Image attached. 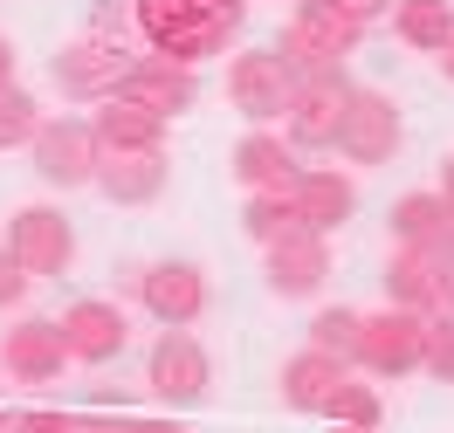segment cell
Here are the masks:
<instances>
[{
	"instance_id": "27",
	"label": "cell",
	"mask_w": 454,
	"mask_h": 433,
	"mask_svg": "<svg viewBox=\"0 0 454 433\" xmlns=\"http://www.w3.org/2000/svg\"><path fill=\"white\" fill-rule=\"evenodd\" d=\"M420 372H427V378H441V385H454V310L427 317V351H420Z\"/></svg>"
},
{
	"instance_id": "22",
	"label": "cell",
	"mask_w": 454,
	"mask_h": 433,
	"mask_svg": "<svg viewBox=\"0 0 454 433\" xmlns=\"http://www.w3.org/2000/svg\"><path fill=\"white\" fill-rule=\"evenodd\" d=\"M393 241L399 248H448L454 241V206L427 186V193H399L393 200Z\"/></svg>"
},
{
	"instance_id": "34",
	"label": "cell",
	"mask_w": 454,
	"mask_h": 433,
	"mask_svg": "<svg viewBox=\"0 0 454 433\" xmlns=\"http://www.w3.org/2000/svg\"><path fill=\"white\" fill-rule=\"evenodd\" d=\"M131 433H186V427H179V420H138Z\"/></svg>"
},
{
	"instance_id": "8",
	"label": "cell",
	"mask_w": 454,
	"mask_h": 433,
	"mask_svg": "<svg viewBox=\"0 0 454 433\" xmlns=\"http://www.w3.org/2000/svg\"><path fill=\"white\" fill-rule=\"evenodd\" d=\"M227 97L248 124H276L289 111V97H296V69L276 49H248V56L227 62Z\"/></svg>"
},
{
	"instance_id": "18",
	"label": "cell",
	"mask_w": 454,
	"mask_h": 433,
	"mask_svg": "<svg viewBox=\"0 0 454 433\" xmlns=\"http://www.w3.org/2000/svg\"><path fill=\"white\" fill-rule=\"evenodd\" d=\"M166 151H104V166H97V193L111 206H152L166 193Z\"/></svg>"
},
{
	"instance_id": "29",
	"label": "cell",
	"mask_w": 454,
	"mask_h": 433,
	"mask_svg": "<svg viewBox=\"0 0 454 433\" xmlns=\"http://www.w3.org/2000/svg\"><path fill=\"white\" fill-rule=\"evenodd\" d=\"M14 433H83V427H76V413H56V406H28V413H14Z\"/></svg>"
},
{
	"instance_id": "2",
	"label": "cell",
	"mask_w": 454,
	"mask_h": 433,
	"mask_svg": "<svg viewBox=\"0 0 454 433\" xmlns=\"http://www.w3.org/2000/svg\"><path fill=\"white\" fill-rule=\"evenodd\" d=\"M358 21L351 14H338L331 0H303L296 14L283 21V42H276V56L296 69V83L303 76H331V69H344V56L358 49Z\"/></svg>"
},
{
	"instance_id": "9",
	"label": "cell",
	"mask_w": 454,
	"mask_h": 433,
	"mask_svg": "<svg viewBox=\"0 0 454 433\" xmlns=\"http://www.w3.org/2000/svg\"><path fill=\"white\" fill-rule=\"evenodd\" d=\"M399 104L386 89H351V111H344V131H338V151L351 166H393L399 159Z\"/></svg>"
},
{
	"instance_id": "14",
	"label": "cell",
	"mask_w": 454,
	"mask_h": 433,
	"mask_svg": "<svg viewBox=\"0 0 454 433\" xmlns=\"http://www.w3.org/2000/svg\"><path fill=\"white\" fill-rule=\"evenodd\" d=\"M0 365H7V378H21V385H49V378H62V365H69L62 323L56 317H21L7 337H0Z\"/></svg>"
},
{
	"instance_id": "38",
	"label": "cell",
	"mask_w": 454,
	"mask_h": 433,
	"mask_svg": "<svg viewBox=\"0 0 454 433\" xmlns=\"http://www.w3.org/2000/svg\"><path fill=\"white\" fill-rule=\"evenodd\" d=\"M296 7H303V0H296Z\"/></svg>"
},
{
	"instance_id": "17",
	"label": "cell",
	"mask_w": 454,
	"mask_h": 433,
	"mask_svg": "<svg viewBox=\"0 0 454 433\" xmlns=\"http://www.w3.org/2000/svg\"><path fill=\"white\" fill-rule=\"evenodd\" d=\"M227 173L241 179V193H289L303 166H296V144H283L276 131H262V124H255L248 138L234 144V159H227Z\"/></svg>"
},
{
	"instance_id": "15",
	"label": "cell",
	"mask_w": 454,
	"mask_h": 433,
	"mask_svg": "<svg viewBox=\"0 0 454 433\" xmlns=\"http://www.w3.org/2000/svg\"><path fill=\"white\" fill-rule=\"evenodd\" d=\"M117 97L124 104H138V111H152V117H179V111H193L200 104V76L193 69H179V62H159V56H138L131 62V76L117 83Z\"/></svg>"
},
{
	"instance_id": "37",
	"label": "cell",
	"mask_w": 454,
	"mask_h": 433,
	"mask_svg": "<svg viewBox=\"0 0 454 433\" xmlns=\"http://www.w3.org/2000/svg\"><path fill=\"white\" fill-rule=\"evenodd\" d=\"M0 433H14V420H7V413H0Z\"/></svg>"
},
{
	"instance_id": "21",
	"label": "cell",
	"mask_w": 454,
	"mask_h": 433,
	"mask_svg": "<svg viewBox=\"0 0 454 433\" xmlns=\"http://www.w3.org/2000/svg\"><path fill=\"white\" fill-rule=\"evenodd\" d=\"M90 131L104 151H159L166 144V117L138 111V104H124V97H104L97 117H90Z\"/></svg>"
},
{
	"instance_id": "26",
	"label": "cell",
	"mask_w": 454,
	"mask_h": 433,
	"mask_svg": "<svg viewBox=\"0 0 454 433\" xmlns=\"http://www.w3.org/2000/svg\"><path fill=\"white\" fill-rule=\"evenodd\" d=\"M49 117H42V104H35L28 89H0V151H21V144H35V131H42Z\"/></svg>"
},
{
	"instance_id": "30",
	"label": "cell",
	"mask_w": 454,
	"mask_h": 433,
	"mask_svg": "<svg viewBox=\"0 0 454 433\" xmlns=\"http://www.w3.org/2000/svg\"><path fill=\"white\" fill-rule=\"evenodd\" d=\"M28 268H21V261L7 255V248H0V310H14V303H21V296H28Z\"/></svg>"
},
{
	"instance_id": "28",
	"label": "cell",
	"mask_w": 454,
	"mask_h": 433,
	"mask_svg": "<svg viewBox=\"0 0 454 433\" xmlns=\"http://www.w3.org/2000/svg\"><path fill=\"white\" fill-rule=\"evenodd\" d=\"M331 420H338V433H372L379 427V392L351 378V385L338 392V406H331Z\"/></svg>"
},
{
	"instance_id": "16",
	"label": "cell",
	"mask_w": 454,
	"mask_h": 433,
	"mask_svg": "<svg viewBox=\"0 0 454 433\" xmlns=\"http://www.w3.org/2000/svg\"><path fill=\"white\" fill-rule=\"evenodd\" d=\"M289 206H296V220L310 234H338L344 220L358 213V186L344 173H331V166H303L296 186H289Z\"/></svg>"
},
{
	"instance_id": "11",
	"label": "cell",
	"mask_w": 454,
	"mask_h": 433,
	"mask_svg": "<svg viewBox=\"0 0 454 433\" xmlns=\"http://www.w3.org/2000/svg\"><path fill=\"white\" fill-rule=\"evenodd\" d=\"M138 303L166 330H193L207 317V275L193 261H152V268H138Z\"/></svg>"
},
{
	"instance_id": "5",
	"label": "cell",
	"mask_w": 454,
	"mask_h": 433,
	"mask_svg": "<svg viewBox=\"0 0 454 433\" xmlns=\"http://www.w3.org/2000/svg\"><path fill=\"white\" fill-rule=\"evenodd\" d=\"M7 255L28 268L35 282L42 275H69V261H76V228H69V213L62 206H21L14 220H7V241H0Z\"/></svg>"
},
{
	"instance_id": "33",
	"label": "cell",
	"mask_w": 454,
	"mask_h": 433,
	"mask_svg": "<svg viewBox=\"0 0 454 433\" xmlns=\"http://www.w3.org/2000/svg\"><path fill=\"white\" fill-rule=\"evenodd\" d=\"M14 62H21V56H14V42L0 35V89H14Z\"/></svg>"
},
{
	"instance_id": "20",
	"label": "cell",
	"mask_w": 454,
	"mask_h": 433,
	"mask_svg": "<svg viewBox=\"0 0 454 433\" xmlns=\"http://www.w3.org/2000/svg\"><path fill=\"white\" fill-rule=\"evenodd\" d=\"M269 255V289L276 296H317L324 289V275H331V248H324V234H289V241H276V248H262Z\"/></svg>"
},
{
	"instance_id": "19",
	"label": "cell",
	"mask_w": 454,
	"mask_h": 433,
	"mask_svg": "<svg viewBox=\"0 0 454 433\" xmlns=\"http://www.w3.org/2000/svg\"><path fill=\"white\" fill-rule=\"evenodd\" d=\"M276 385H283V406H296V413H324V420H331L338 392L351 385V365H344V358H324V351H296Z\"/></svg>"
},
{
	"instance_id": "24",
	"label": "cell",
	"mask_w": 454,
	"mask_h": 433,
	"mask_svg": "<svg viewBox=\"0 0 454 433\" xmlns=\"http://www.w3.org/2000/svg\"><path fill=\"white\" fill-rule=\"evenodd\" d=\"M241 228H248V241L276 248V241H289V234H303V220H296L289 193H248V206H241Z\"/></svg>"
},
{
	"instance_id": "31",
	"label": "cell",
	"mask_w": 454,
	"mask_h": 433,
	"mask_svg": "<svg viewBox=\"0 0 454 433\" xmlns=\"http://www.w3.org/2000/svg\"><path fill=\"white\" fill-rule=\"evenodd\" d=\"M331 7H338V14H351L358 28H365V21H379V14H393V0H331Z\"/></svg>"
},
{
	"instance_id": "12",
	"label": "cell",
	"mask_w": 454,
	"mask_h": 433,
	"mask_svg": "<svg viewBox=\"0 0 454 433\" xmlns=\"http://www.w3.org/2000/svg\"><path fill=\"white\" fill-rule=\"evenodd\" d=\"M56 323H62V344H69V365H111V358H124V344H131L124 310H117V303H104V296L69 303Z\"/></svg>"
},
{
	"instance_id": "6",
	"label": "cell",
	"mask_w": 454,
	"mask_h": 433,
	"mask_svg": "<svg viewBox=\"0 0 454 433\" xmlns=\"http://www.w3.org/2000/svg\"><path fill=\"white\" fill-rule=\"evenodd\" d=\"M420 351H427V317L420 310H379V317H365V330H358V365H365L372 378H406L420 372Z\"/></svg>"
},
{
	"instance_id": "3",
	"label": "cell",
	"mask_w": 454,
	"mask_h": 433,
	"mask_svg": "<svg viewBox=\"0 0 454 433\" xmlns=\"http://www.w3.org/2000/svg\"><path fill=\"white\" fill-rule=\"evenodd\" d=\"M131 49H124V35H111L104 21L97 28H83L76 42H62L56 62H49V76H56L62 97H76V104H104V97H117V83L131 76Z\"/></svg>"
},
{
	"instance_id": "7",
	"label": "cell",
	"mask_w": 454,
	"mask_h": 433,
	"mask_svg": "<svg viewBox=\"0 0 454 433\" xmlns=\"http://www.w3.org/2000/svg\"><path fill=\"white\" fill-rule=\"evenodd\" d=\"M351 89H358V83H344V69H331V76H303V83H296V97H289V111H283L289 144H303V151L338 144L344 111H351Z\"/></svg>"
},
{
	"instance_id": "32",
	"label": "cell",
	"mask_w": 454,
	"mask_h": 433,
	"mask_svg": "<svg viewBox=\"0 0 454 433\" xmlns=\"http://www.w3.org/2000/svg\"><path fill=\"white\" fill-rule=\"evenodd\" d=\"M76 427H83V433H131L138 420H124V413H117V420H111V413H76Z\"/></svg>"
},
{
	"instance_id": "13",
	"label": "cell",
	"mask_w": 454,
	"mask_h": 433,
	"mask_svg": "<svg viewBox=\"0 0 454 433\" xmlns=\"http://www.w3.org/2000/svg\"><path fill=\"white\" fill-rule=\"evenodd\" d=\"M386 296H393V310H420V317L454 310V282H448V268H441V248H393Z\"/></svg>"
},
{
	"instance_id": "36",
	"label": "cell",
	"mask_w": 454,
	"mask_h": 433,
	"mask_svg": "<svg viewBox=\"0 0 454 433\" xmlns=\"http://www.w3.org/2000/svg\"><path fill=\"white\" fill-rule=\"evenodd\" d=\"M441 76H448V83H454V42H448V49H441Z\"/></svg>"
},
{
	"instance_id": "25",
	"label": "cell",
	"mask_w": 454,
	"mask_h": 433,
	"mask_svg": "<svg viewBox=\"0 0 454 433\" xmlns=\"http://www.w3.org/2000/svg\"><path fill=\"white\" fill-rule=\"evenodd\" d=\"M358 330H365V317H358V310H317V317H310V351L358 365Z\"/></svg>"
},
{
	"instance_id": "23",
	"label": "cell",
	"mask_w": 454,
	"mask_h": 433,
	"mask_svg": "<svg viewBox=\"0 0 454 433\" xmlns=\"http://www.w3.org/2000/svg\"><path fill=\"white\" fill-rule=\"evenodd\" d=\"M393 35L420 56H441L454 42V0H393Z\"/></svg>"
},
{
	"instance_id": "35",
	"label": "cell",
	"mask_w": 454,
	"mask_h": 433,
	"mask_svg": "<svg viewBox=\"0 0 454 433\" xmlns=\"http://www.w3.org/2000/svg\"><path fill=\"white\" fill-rule=\"evenodd\" d=\"M434 193H441V200L454 206V159H448V166H441V186H434Z\"/></svg>"
},
{
	"instance_id": "1",
	"label": "cell",
	"mask_w": 454,
	"mask_h": 433,
	"mask_svg": "<svg viewBox=\"0 0 454 433\" xmlns=\"http://www.w3.org/2000/svg\"><path fill=\"white\" fill-rule=\"evenodd\" d=\"M241 21H248V0H131V28L145 35V49L179 69L221 56Z\"/></svg>"
},
{
	"instance_id": "10",
	"label": "cell",
	"mask_w": 454,
	"mask_h": 433,
	"mask_svg": "<svg viewBox=\"0 0 454 433\" xmlns=\"http://www.w3.org/2000/svg\"><path fill=\"white\" fill-rule=\"evenodd\" d=\"M145 385H152L166 406H200V399H207L214 365H207V351H200L193 330H166V337L152 344V358H145Z\"/></svg>"
},
{
	"instance_id": "4",
	"label": "cell",
	"mask_w": 454,
	"mask_h": 433,
	"mask_svg": "<svg viewBox=\"0 0 454 433\" xmlns=\"http://www.w3.org/2000/svg\"><path fill=\"white\" fill-rule=\"evenodd\" d=\"M28 159H35V173H42V186H56V193H76V186H97L104 144H97V131H90L83 117H49V124L35 131Z\"/></svg>"
}]
</instances>
